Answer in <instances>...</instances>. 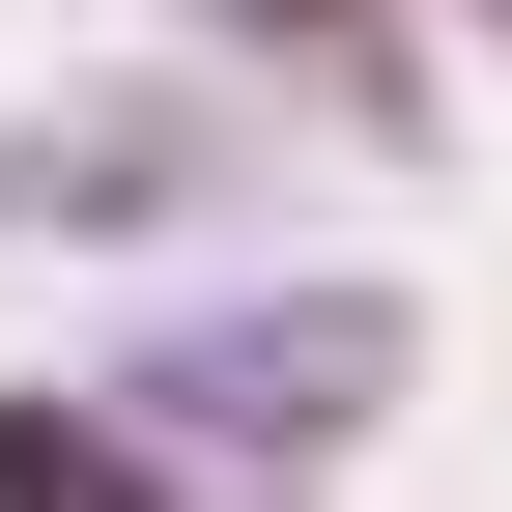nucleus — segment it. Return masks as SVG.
<instances>
[{"label": "nucleus", "mask_w": 512, "mask_h": 512, "mask_svg": "<svg viewBox=\"0 0 512 512\" xmlns=\"http://www.w3.org/2000/svg\"><path fill=\"white\" fill-rule=\"evenodd\" d=\"M399 399V285H228V313H143L114 342V427L171 484H256V456H342Z\"/></svg>", "instance_id": "f257e3e1"}, {"label": "nucleus", "mask_w": 512, "mask_h": 512, "mask_svg": "<svg viewBox=\"0 0 512 512\" xmlns=\"http://www.w3.org/2000/svg\"><path fill=\"white\" fill-rule=\"evenodd\" d=\"M256 200V143L200 86H114V114H29V143H0V228H228Z\"/></svg>", "instance_id": "f03ea898"}, {"label": "nucleus", "mask_w": 512, "mask_h": 512, "mask_svg": "<svg viewBox=\"0 0 512 512\" xmlns=\"http://www.w3.org/2000/svg\"><path fill=\"white\" fill-rule=\"evenodd\" d=\"M0 512H228V484H171L114 399H0Z\"/></svg>", "instance_id": "7ed1b4c3"}, {"label": "nucleus", "mask_w": 512, "mask_h": 512, "mask_svg": "<svg viewBox=\"0 0 512 512\" xmlns=\"http://www.w3.org/2000/svg\"><path fill=\"white\" fill-rule=\"evenodd\" d=\"M200 29H256V57H313V86H342V114H427V86H399V29H370V0H200Z\"/></svg>", "instance_id": "20e7f679"}, {"label": "nucleus", "mask_w": 512, "mask_h": 512, "mask_svg": "<svg viewBox=\"0 0 512 512\" xmlns=\"http://www.w3.org/2000/svg\"><path fill=\"white\" fill-rule=\"evenodd\" d=\"M484 29H512V0H484Z\"/></svg>", "instance_id": "39448f33"}]
</instances>
